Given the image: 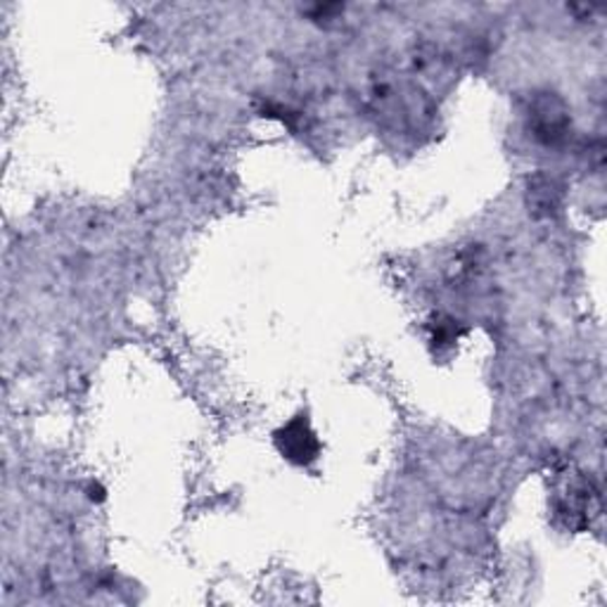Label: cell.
<instances>
[{
	"mask_svg": "<svg viewBox=\"0 0 607 607\" xmlns=\"http://www.w3.org/2000/svg\"><path fill=\"white\" fill-rule=\"evenodd\" d=\"M531 128H535V136L548 145H555L567 136L570 126V114L565 102L558 100L555 95H541L535 100L529 112Z\"/></svg>",
	"mask_w": 607,
	"mask_h": 607,
	"instance_id": "cell-1",
	"label": "cell"
},
{
	"mask_svg": "<svg viewBox=\"0 0 607 607\" xmlns=\"http://www.w3.org/2000/svg\"><path fill=\"white\" fill-rule=\"evenodd\" d=\"M276 443L280 453L297 465L314 463L321 453V443L314 429H311L308 420L304 418H294L280 432H276Z\"/></svg>",
	"mask_w": 607,
	"mask_h": 607,
	"instance_id": "cell-2",
	"label": "cell"
},
{
	"mask_svg": "<svg viewBox=\"0 0 607 607\" xmlns=\"http://www.w3.org/2000/svg\"><path fill=\"white\" fill-rule=\"evenodd\" d=\"M453 321H447V323H437L435 328V342L439 345H453L458 339V330L451 325Z\"/></svg>",
	"mask_w": 607,
	"mask_h": 607,
	"instance_id": "cell-3",
	"label": "cell"
}]
</instances>
